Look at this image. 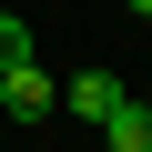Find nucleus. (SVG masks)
<instances>
[{
  "label": "nucleus",
  "instance_id": "nucleus-1",
  "mask_svg": "<svg viewBox=\"0 0 152 152\" xmlns=\"http://www.w3.org/2000/svg\"><path fill=\"white\" fill-rule=\"evenodd\" d=\"M0 112H10V122H41V112H61V81L41 61H10V71H0Z\"/></svg>",
  "mask_w": 152,
  "mask_h": 152
},
{
  "label": "nucleus",
  "instance_id": "nucleus-2",
  "mask_svg": "<svg viewBox=\"0 0 152 152\" xmlns=\"http://www.w3.org/2000/svg\"><path fill=\"white\" fill-rule=\"evenodd\" d=\"M112 102H122V71H71L61 81V112H81V122H112Z\"/></svg>",
  "mask_w": 152,
  "mask_h": 152
},
{
  "label": "nucleus",
  "instance_id": "nucleus-3",
  "mask_svg": "<svg viewBox=\"0 0 152 152\" xmlns=\"http://www.w3.org/2000/svg\"><path fill=\"white\" fill-rule=\"evenodd\" d=\"M102 142H112V152H152V102H132V91H122V102H112V122H102Z\"/></svg>",
  "mask_w": 152,
  "mask_h": 152
},
{
  "label": "nucleus",
  "instance_id": "nucleus-4",
  "mask_svg": "<svg viewBox=\"0 0 152 152\" xmlns=\"http://www.w3.org/2000/svg\"><path fill=\"white\" fill-rule=\"evenodd\" d=\"M10 61H31V20H10V10H0V71H10Z\"/></svg>",
  "mask_w": 152,
  "mask_h": 152
},
{
  "label": "nucleus",
  "instance_id": "nucleus-5",
  "mask_svg": "<svg viewBox=\"0 0 152 152\" xmlns=\"http://www.w3.org/2000/svg\"><path fill=\"white\" fill-rule=\"evenodd\" d=\"M122 10H142V20H152V0H122Z\"/></svg>",
  "mask_w": 152,
  "mask_h": 152
}]
</instances>
